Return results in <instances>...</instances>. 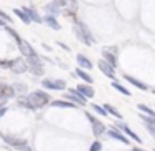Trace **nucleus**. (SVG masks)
<instances>
[{"label": "nucleus", "instance_id": "f257e3e1", "mask_svg": "<svg viewBox=\"0 0 155 151\" xmlns=\"http://www.w3.org/2000/svg\"><path fill=\"white\" fill-rule=\"evenodd\" d=\"M28 103H30V110H38V108H44L45 105L50 101V96H48L45 91H34V93L28 95Z\"/></svg>", "mask_w": 155, "mask_h": 151}, {"label": "nucleus", "instance_id": "f03ea898", "mask_svg": "<svg viewBox=\"0 0 155 151\" xmlns=\"http://www.w3.org/2000/svg\"><path fill=\"white\" fill-rule=\"evenodd\" d=\"M74 32H75V35H77L78 40L84 42L85 45H88V47H90V45L94 43V37L90 35V32H88V28H87V25H85V24H82V22L75 20Z\"/></svg>", "mask_w": 155, "mask_h": 151}, {"label": "nucleus", "instance_id": "7ed1b4c3", "mask_svg": "<svg viewBox=\"0 0 155 151\" xmlns=\"http://www.w3.org/2000/svg\"><path fill=\"white\" fill-rule=\"evenodd\" d=\"M65 98H67L68 101H74L75 105H80V106H85V105H87V100H88V98H85L77 88H70V90H68V95H65Z\"/></svg>", "mask_w": 155, "mask_h": 151}, {"label": "nucleus", "instance_id": "20e7f679", "mask_svg": "<svg viewBox=\"0 0 155 151\" xmlns=\"http://www.w3.org/2000/svg\"><path fill=\"white\" fill-rule=\"evenodd\" d=\"M27 63H28V70H30L35 77L44 75V65H42V61H40V58H38V57H30Z\"/></svg>", "mask_w": 155, "mask_h": 151}, {"label": "nucleus", "instance_id": "39448f33", "mask_svg": "<svg viewBox=\"0 0 155 151\" xmlns=\"http://www.w3.org/2000/svg\"><path fill=\"white\" fill-rule=\"evenodd\" d=\"M10 70L14 71V73H17V75L25 73V71L28 70V63L24 60V58H15V60H12Z\"/></svg>", "mask_w": 155, "mask_h": 151}, {"label": "nucleus", "instance_id": "423d86ee", "mask_svg": "<svg viewBox=\"0 0 155 151\" xmlns=\"http://www.w3.org/2000/svg\"><path fill=\"white\" fill-rule=\"evenodd\" d=\"M115 52H117V48H115V47H105L104 52H102L104 60L107 61V63H110L114 68L117 67V57H115Z\"/></svg>", "mask_w": 155, "mask_h": 151}, {"label": "nucleus", "instance_id": "0eeeda50", "mask_svg": "<svg viewBox=\"0 0 155 151\" xmlns=\"http://www.w3.org/2000/svg\"><path fill=\"white\" fill-rule=\"evenodd\" d=\"M18 48H20V52H22V55L24 57H27V58H30V57H37V53H35V50L30 47V43H28L27 40H22V38H18Z\"/></svg>", "mask_w": 155, "mask_h": 151}, {"label": "nucleus", "instance_id": "6e6552de", "mask_svg": "<svg viewBox=\"0 0 155 151\" xmlns=\"http://www.w3.org/2000/svg\"><path fill=\"white\" fill-rule=\"evenodd\" d=\"M42 85H44V88H47V90H65V88H67V85H65L64 80H44Z\"/></svg>", "mask_w": 155, "mask_h": 151}, {"label": "nucleus", "instance_id": "1a4fd4ad", "mask_svg": "<svg viewBox=\"0 0 155 151\" xmlns=\"http://www.w3.org/2000/svg\"><path fill=\"white\" fill-rule=\"evenodd\" d=\"M98 68H100V71L105 75V77H108L110 80L117 81V78H115V71H114V67H112L110 63H107L105 60L98 61Z\"/></svg>", "mask_w": 155, "mask_h": 151}, {"label": "nucleus", "instance_id": "9d476101", "mask_svg": "<svg viewBox=\"0 0 155 151\" xmlns=\"http://www.w3.org/2000/svg\"><path fill=\"white\" fill-rule=\"evenodd\" d=\"M2 138H4L5 141H7L10 146L17 148V149H22L24 146H27V141L22 140V138H15V136H7V134H2Z\"/></svg>", "mask_w": 155, "mask_h": 151}, {"label": "nucleus", "instance_id": "9b49d317", "mask_svg": "<svg viewBox=\"0 0 155 151\" xmlns=\"http://www.w3.org/2000/svg\"><path fill=\"white\" fill-rule=\"evenodd\" d=\"M15 88L14 87H10V85H7V83H0V96L2 98H12V96H15Z\"/></svg>", "mask_w": 155, "mask_h": 151}, {"label": "nucleus", "instance_id": "f8f14e48", "mask_svg": "<svg viewBox=\"0 0 155 151\" xmlns=\"http://www.w3.org/2000/svg\"><path fill=\"white\" fill-rule=\"evenodd\" d=\"M107 134H108V136H110V138H114V140L120 141V143H124V144H128V138L125 136V134H122L120 131L114 130V128H110V130L107 131Z\"/></svg>", "mask_w": 155, "mask_h": 151}, {"label": "nucleus", "instance_id": "ddd939ff", "mask_svg": "<svg viewBox=\"0 0 155 151\" xmlns=\"http://www.w3.org/2000/svg\"><path fill=\"white\" fill-rule=\"evenodd\" d=\"M77 90L80 91V93L84 95L85 98H94V96H95V91H94V88H92L88 83H87V85H84V83H82V85H78V87H77Z\"/></svg>", "mask_w": 155, "mask_h": 151}, {"label": "nucleus", "instance_id": "4468645a", "mask_svg": "<svg viewBox=\"0 0 155 151\" xmlns=\"http://www.w3.org/2000/svg\"><path fill=\"white\" fill-rule=\"evenodd\" d=\"M124 80H127L130 85H134V87H137L138 90H148V87L145 83H142L140 80H137V78L130 77V75H124Z\"/></svg>", "mask_w": 155, "mask_h": 151}, {"label": "nucleus", "instance_id": "2eb2a0df", "mask_svg": "<svg viewBox=\"0 0 155 151\" xmlns=\"http://www.w3.org/2000/svg\"><path fill=\"white\" fill-rule=\"evenodd\" d=\"M117 126H118V128H120V130H122V131H124V133H125V134H128V136H130V138H132V140H134V141H137V143H142V140H140V136H137V134H135V133H134V131H132V130H130V128H128V126H127V124H124V123H118V124H117Z\"/></svg>", "mask_w": 155, "mask_h": 151}, {"label": "nucleus", "instance_id": "dca6fc26", "mask_svg": "<svg viewBox=\"0 0 155 151\" xmlns=\"http://www.w3.org/2000/svg\"><path fill=\"white\" fill-rule=\"evenodd\" d=\"M52 106L54 108H75V103L68 100H55V101H52Z\"/></svg>", "mask_w": 155, "mask_h": 151}, {"label": "nucleus", "instance_id": "f3484780", "mask_svg": "<svg viewBox=\"0 0 155 151\" xmlns=\"http://www.w3.org/2000/svg\"><path fill=\"white\" fill-rule=\"evenodd\" d=\"M77 63L80 68H84V70H90L92 68V61L88 60L87 57H84V55H77Z\"/></svg>", "mask_w": 155, "mask_h": 151}, {"label": "nucleus", "instance_id": "a211bd4d", "mask_svg": "<svg viewBox=\"0 0 155 151\" xmlns=\"http://www.w3.org/2000/svg\"><path fill=\"white\" fill-rule=\"evenodd\" d=\"M92 131H94V134L95 136H100V134H104L105 131V126H104V123H102V121H94V123H92Z\"/></svg>", "mask_w": 155, "mask_h": 151}, {"label": "nucleus", "instance_id": "6ab92c4d", "mask_svg": "<svg viewBox=\"0 0 155 151\" xmlns=\"http://www.w3.org/2000/svg\"><path fill=\"white\" fill-rule=\"evenodd\" d=\"M75 75H77L78 78H82V80H84L85 83H88V85H90L92 81H94V78H92L90 75H88L87 71L84 70V68H77V70H75Z\"/></svg>", "mask_w": 155, "mask_h": 151}, {"label": "nucleus", "instance_id": "aec40b11", "mask_svg": "<svg viewBox=\"0 0 155 151\" xmlns=\"http://www.w3.org/2000/svg\"><path fill=\"white\" fill-rule=\"evenodd\" d=\"M22 10H24L25 14H27L28 17H30V20H32V22H37V24H42V17H38V14H37L35 10H32V8H27V7H24Z\"/></svg>", "mask_w": 155, "mask_h": 151}, {"label": "nucleus", "instance_id": "412c9836", "mask_svg": "<svg viewBox=\"0 0 155 151\" xmlns=\"http://www.w3.org/2000/svg\"><path fill=\"white\" fill-rule=\"evenodd\" d=\"M58 7H60V5H57L55 2H52V4L45 5V10H47L48 15H52V17H57V15H58Z\"/></svg>", "mask_w": 155, "mask_h": 151}, {"label": "nucleus", "instance_id": "4be33fe9", "mask_svg": "<svg viewBox=\"0 0 155 151\" xmlns=\"http://www.w3.org/2000/svg\"><path fill=\"white\" fill-rule=\"evenodd\" d=\"M45 24L50 28H54V30H60V24H58V22L55 20V17H52V15H47V17H45Z\"/></svg>", "mask_w": 155, "mask_h": 151}, {"label": "nucleus", "instance_id": "5701e85b", "mask_svg": "<svg viewBox=\"0 0 155 151\" xmlns=\"http://www.w3.org/2000/svg\"><path fill=\"white\" fill-rule=\"evenodd\" d=\"M14 14H15V15H18V18H20V20L24 22V24H30V22H32V20H30V17H28V15L25 14L24 10H20V8H15Z\"/></svg>", "mask_w": 155, "mask_h": 151}, {"label": "nucleus", "instance_id": "b1692460", "mask_svg": "<svg viewBox=\"0 0 155 151\" xmlns=\"http://www.w3.org/2000/svg\"><path fill=\"white\" fill-rule=\"evenodd\" d=\"M137 108L142 111V113H147L148 116H155V110H152L150 106H147V105H143V103H138V105H137Z\"/></svg>", "mask_w": 155, "mask_h": 151}, {"label": "nucleus", "instance_id": "393cba45", "mask_svg": "<svg viewBox=\"0 0 155 151\" xmlns=\"http://www.w3.org/2000/svg\"><path fill=\"white\" fill-rule=\"evenodd\" d=\"M105 110H107V113H110L112 115V116H115V118H118V120H120V118H122V115H120V111H118L117 110V108H114V106H112V105H105Z\"/></svg>", "mask_w": 155, "mask_h": 151}, {"label": "nucleus", "instance_id": "a878e982", "mask_svg": "<svg viewBox=\"0 0 155 151\" xmlns=\"http://www.w3.org/2000/svg\"><path fill=\"white\" fill-rule=\"evenodd\" d=\"M112 87H114V88H115V90H117V91H120L122 95H125V96H130V95H132L130 91L127 90V88H125V87H122L120 83H117V81H114V83H112Z\"/></svg>", "mask_w": 155, "mask_h": 151}, {"label": "nucleus", "instance_id": "bb28decb", "mask_svg": "<svg viewBox=\"0 0 155 151\" xmlns=\"http://www.w3.org/2000/svg\"><path fill=\"white\" fill-rule=\"evenodd\" d=\"M92 108H94V111H95V113H98L100 116H107V115H108V113H107V110H105L104 106H98L97 103L92 105Z\"/></svg>", "mask_w": 155, "mask_h": 151}, {"label": "nucleus", "instance_id": "cd10ccee", "mask_svg": "<svg viewBox=\"0 0 155 151\" xmlns=\"http://www.w3.org/2000/svg\"><path fill=\"white\" fill-rule=\"evenodd\" d=\"M14 88H15V93H17V95H24L25 91H27V87L22 85V83H15Z\"/></svg>", "mask_w": 155, "mask_h": 151}, {"label": "nucleus", "instance_id": "c85d7f7f", "mask_svg": "<svg viewBox=\"0 0 155 151\" xmlns=\"http://www.w3.org/2000/svg\"><path fill=\"white\" fill-rule=\"evenodd\" d=\"M143 120V123H145V126H155V116H143L142 118Z\"/></svg>", "mask_w": 155, "mask_h": 151}, {"label": "nucleus", "instance_id": "c756f323", "mask_svg": "<svg viewBox=\"0 0 155 151\" xmlns=\"http://www.w3.org/2000/svg\"><path fill=\"white\" fill-rule=\"evenodd\" d=\"M100 149H102V143H100V141H95V143H92L90 151H100Z\"/></svg>", "mask_w": 155, "mask_h": 151}, {"label": "nucleus", "instance_id": "7c9ffc66", "mask_svg": "<svg viewBox=\"0 0 155 151\" xmlns=\"http://www.w3.org/2000/svg\"><path fill=\"white\" fill-rule=\"evenodd\" d=\"M0 18H2V20H5V22H12V18L8 17L5 12H2V10H0Z\"/></svg>", "mask_w": 155, "mask_h": 151}, {"label": "nucleus", "instance_id": "2f4dec72", "mask_svg": "<svg viewBox=\"0 0 155 151\" xmlns=\"http://www.w3.org/2000/svg\"><path fill=\"white\" fill-rule=\"evenodd\" d=\"M147 130L150 131V134H152V136L155 138V126H147Z\"/></svg>", "mask_w": 155, "mask_h": 151}, {"label": "nucleus", "instance_id": "473e14b6", "mask_svg": "<svg viewBox=\"0 0 155 151\" xmlns=\"http://www.w3.org/2000/svg\"><path fill=\"white\" fill-rule=\"evenodd\" d=\"M5 103H7V98H2V96H0V108H4Z\"/></svg>", "mask_w": 155, "mask_h": 151}, {"label": "nucleus", "instance_id": "72a5a7b5", "mask_svg": "<svg viewBox=\"0 0 155 151\" xmlns=\"http://www.w3.org/2000/svg\"><path fill=\"white\" fill-rule=\"evenodd\" d=\"M5 113H7V108H5V106H4V108H0V118L4 116Z\"/></svg>", "mask_w": 155, "mask_h": 151}, {"label": "nucleus", "instance_id": "f704fd0d", "mask_svg": "<svg viewBox=\"0 0 155 151\" xmlns=\"http://www.w3.org/2000/svg\"><path fill=\"white\" fill-rule=\"evenodd\" d=\"M132 151H143V149H140V148H132Z\"/></svg>", "mask_w": 155, "mask_h": 151}, {"label": "nucleus", "instance_id": "c9c22d12", "mask_svg": "<svg viewBox=\"0 0 155 151\" xmlns=\"http://www.w3.org/2000/svg\"><path fill=\"white\" fill-rule=\"evenodd\" d=\"M0 25H4V22H2V18H0Z\"/></svg>", "mask_w": 155, "mask_h": 151}, {"label": "nucleus", "instance_id": "e433bc0d", "mask_svg": "<svg viewBox=\"0 0 155 151\" xmlns=\"http://www.w3.org/2000/svg\"><path fill=\"white\" fill-rule=\"evenodd\" d=\"M152 91H153V93H155V88H153V90H152Z\"/></svg>", "mask_w": 155, "mask_h": 151}, {"label": "nucleus", "instance_id": "4c0bfd02", "mask_svg": "<svg viewBox=\"0 0 155 151\" xmlns=\"http://www.w3.org/2000/svg\"><path fill=\"white\" fill-rule=\"evenodd\" d=\"M0 138H2V134H0Z\"/></svg>", "mask_w": 155, "mask_h": 151}, {"label": "nucleus", "instance_id": "58836bf2", "mask_svg": "<svg viewBox=\"0 0 155 151\" xmlns=\"http://www.w3.org/2000/svg\"><path fill=\"white\" fill-rule=\"evenodd\" d=\"M72 2H74V0H72Z\"/></svg>", "mask_w": 155, "mask_h": 151}]
</instances>
